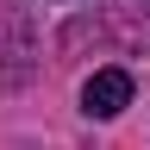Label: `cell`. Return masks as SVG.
<instances>
[{"mask_svg":"<svg viewBox=\"0 0 150 150\" xmlns=\"http://www.w3.org/2000/svg\"><path fill=\"white\" fill-rule=\"evenodd\" d=\"M81 106L94 112V119H112V112L131 106V75L125 69H94L88 88H81Z\"/></svg>","mask_w":150,"mask_h":150,"instance_id":"1","label":"cell"}]
</instances>
